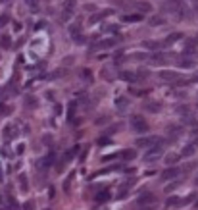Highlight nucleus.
I'll use <instances>...</instances> for the list:
<instances>
[{"label": "nucleus", "mask_w": 198, "mask_h": 210, "mask_svg": "<svg viewBox=\"0 0 198 210\" xmlns=\"http://www.w3.org/2000/svg\"><path fill=\"white\" fill-rule=\"evenodd\" d=\"M131 129H133L135 133H146L150 127H148L146 121L142 120V116H133L131 118Z\"/></svg>", "instance_id": "1"}, {"label": "nucleus", "mask_w": 198, "mask_h": 210, "mask_svg": "<svg viewBox=\"0 0 198 210\" xmlns=\"http://www.w3.org/2000/svg\"><path fill=\"white\" fill-rule=\"evenodd\" d=\"M162 152H163V143H162V145H154V147H150V149L146 150L144 160H146V162H156V160H160Z\"/></svg>", "instance_id": "2"}, {"label": "nucleus", "mask_w": 198, "mask_h": 210, "mask_svg": "<svg viewBox=\"0 0 198 210\" xmlns=\"http://www.w3.org/2000/svg\"><path fill=\"white\" fill-rule=\"evenodd\" d=\"M162 143H163L162 137H139L137 139V147H140V149H150L154 145H162Z\"/></svg>", "instance_id": "3"}, {"label": "nucleus", "mask_w": 198, "mask_h": 210, "mask_svg": "<svg viewBox=\"0 0 198 210\" xmlns=\"http://www.w3.org/2000/svg\"><path fill=\"white\" fill-rule=\"evenodd\" d=\"M179 173H181V170H179V168H167V170H163L162 179H163V181H171V179L177 178Z\"/></svg>", "instance_id": "4"}, {"label": "nucleus", "mask_w": 198, "mask_h": 210, "mask_svg": "<svg viewBox=\"0 0 198 210\" xmlns=\"http://www.w3.org/2000/svg\"><path fill=\"white\" fill-rule=\"evenodd\" d=\"M156 203V197H154L152 193H142L140 197H139V204L140 206H146V204H154Z\"/></svg>", "instance_id": "5"}, {"label": "nucleus", "mask_w": 198, "mask_h": 210, "mask_svg": "<svg viewBox=\"0 0 198 210\" xmlns=\"http://www.w3.org/2000/svg\"><path fill=\"white\" fill-rule=\"evenodd\" d=\"M144 110H148V112H152V114H158L160 110H162V104L156 102V100H148V102L144 104Z\"/></svg>", "instance_id": "6"}, {"label": "nucleus", "mask_w": 198, "mask_h": 210, "mask_svg": "<svg viewBox=\"0 0 198 210\" xmlns=\"http://www.w3.org/2000/svg\"><path fill=\"white\" fill-rule=\"evenodd\" d=\"M192 154H194V143H189V145L183 147V150H181L179 156L181 158H186V156H192Z\"/></svg>", "instance_id": "7"}, {"label": "nucleus", "mask_w": 198, "mask_h": 210, "mask_svg": "<svg viewBox=\"0 0 198 210\" xmlns=\"http://www.w3.org/2000/svg\"><path fill=\"white\" fill-rule=\"evenodd\" d=\"M160 77H162V79H166V81H173V83L179 79V75L175 73V71H162Z\"/></svg>", "instance_id": "8"}, {"label": "nucleus", "mask_w": 198, "mask_h": 210, "mask_svg": "<svg viewBox=\"0 0 198 210\" xmlns=\"http://www.w3.org/2000/svg\"><path fill=\"white\" fill-rule=\"evenodd\" d=\"M119 156H121L123 160H135L137 152H135V150H131V149H127V150H121V152H119Z\"/></svg>", "instance_id": "9"}, {"label": "nucleus", "mask_w": 198, "mask_h": 210, "mask_svg": "<svg viewBox=\"0 0 198 210\" xmlns=\"http://www.w3.org/2000/svg\"><path fill=\"white\" fill-rule=\"evenodd\" d=\"M54 158H56V154L54 152H50V154H46L45 158H42V162H40V166L42 168H46V166H52L54 164Z\"/></svg>", "instance_id": "10"}, {"label": "nucleus", "mask_w": 198, "mask_h": 210, "mask_svg": "<svg viewBox=\"0 0 198 210\" xmlns=\"http://www.w3.org/2000/svg\"><path fill=\"white\" fill-rule=\"evenodd\" d=\"M16 135H17V131H16L14 125H6V127H4V137H6V139H12V137H16Z\"/></svg>", "instance_id": "11"}, {"label": "nucleus", "mask_w": 198, "mask_h": 210, "mask_svg": "<svg viewBox=\"0 0 198 210\" xmlns=\"http://www.w3.org/2000/svg\"><path fill=\"white\" fill-rule=\"evenodd\" d=\"M185 201H183V198H179V197H169L167 198V201H166V206H177V204H183Z\"/></svg>", "instance_id": "12"}, {"label": "nucleus", "mask_w": 198, "mask_h": 210, "mask_svg": "<svg viewBox=\"0 0 198 210\" xmlns=\"http://www.w3.org/2000/svg\"><path fill=\"white\" fill-rule=\"evenodd\" d=\"M133 183V181H127L123 187H119V193H117V198H125L127 195H129V185Z\"/></svg>", "instance_id": "13"}, {"label": "nucleus", "mask_w": 198, "mask_h": 210, "mask_svg": "<svg viewBox=\"0 0 198 210\" xmlns=\"http://www.w3.org/2000/svg\"><path fill=\"white\" fill-rule=\"evenodd\" d=\"M119 77H121V79H125V81H139L137 75L131 73V71H119Z\"/></svg>", "instance_id": "14"}, {"label": "nucleus", "mask_w": 198, "mask_h": 210, "mask_svg": "<svg viewBox=\"0 0 198 210\" xmlns=\"http://www.w3.org/2000/svg\"><path fill=\"white\" fill-rule=\"evenodd\" d=\"M127 104H129V98H125V96H117V98H116V106H117L119 110L127 108Z\"/></svg>", "instance_id": "15"}, {"label": "nucleus", "mask_w": 198, "mask_h": 210, "mask_svg": "<svg viewBox=\"0 0 198 210\" xmlns=\"http://www.w3.org/2000/svg\"><path fill=\"white\" fill-rule=\"evenodd\" d=\"M167 135H169V139L179 137V135H181V127H177V125H171V127H169V131H167Z\"/></svg>", "instance_id": "16"}, {"label": "nucleus", "mask_w": 198, "mask_h": 210, "mask_svg": "<svg viewBox=\"0 0 198 210\" xmlns=\"http://www.w3.org/2000/svg\"><path fill=\"white\" fill-rule=\"evenodd\" d=\"M177 160H181L179 154H167V156H166V164H169V166H173Z\"/></svg>", "instance_id": "17"}, {"label": "nucleus", "mask_w": 198, "mask_h": 210, "mask_svg": "<svg viewBox=\"0 0 198 210\" xmlns=\"http://www.w3.org/2000/svg\"><path fill=\"white\" fill-rule=\"evenodd\" d=\"M0 45H2V48H10V45H12V39H10V35H2V39H0Z\"/></svg>", "instance_id": "18"}, {"label": "nucleus", "mask_w": 198, "mask_h": 210, "mask_svg": "<svg viewBox=\"0 0 198 210\" xmlns=\"http://www.w3.org/2000/svg\"><path fill=\"white\" fill-rule=\"evenodd\" d=\"M183 35H181V33H171V35L166 39V45H171V42H175V41H179Z\"/></svg>", "instance_id": "19"}, {"label": "nucleus", "mask_w": 198, "mask_h": 210, "mask_svg": "<svg viewBox=\"0 0 198 210\" xmlns=\"http://www.w3.org/2000/svg\"><path fill=\"white\" fill-rule=\"evenodd\" d=\"M116 42H117V39H106V41L100 42V46H102V48H110V46H114Z\"/></svg>", "instance_id": "20"}, {"label": "nucleus", "mask_w": 198, "mask_h": 210, "mask_svg": "<svg viewBox=\"0 0 198 210\" xmlns=\"http://www.w3.org/2000/svg\"><path fill=\"white\" fill-rule=\"evenodd\" d=\"M73 8H75V0H65V4H64V10L65 12H73Z\"/></svg>", "instance_id": "21"}, {"label": "nucleus", "mask_w": 198, "mask_h": 210, "mask_svg": "<svg viewBox=\"0 0 198 210\" xmlns=\"http://www.w3.org/2000/svg\"><path fill=\"white\" fill-rule=\"evenodd\" d=\"M12 112V106L10 104H0V116H8Z\"/></svg>", "instance_id": "22"}, {"label": "nucleus", "mask_w": 198, "mask_h": 210, "mask_svg": "<svg viewBox=\"0 0 198 210\" xmlns=\"http://www.w3.org/2000/svg\"><path fill=\"white\" fill-rule=\"evenodd\" d=\"M116 158H121L119 156V152H114V154H108V156H102V162H112Z\"/></svg>", "instance_id": "23"}, {"label": "nucleus", "mask_w": 198, "mask_h": 210, "mask_svg": "<svg viewBox=\"0 0 198 210\" xmlns=\"http://www.w3.org/2000/svg\"><path fill=\"white\" fill-rule=\"evenodd\" d=\"M144 46H146V48H150V50H158V48H160V45H158V42H154V41H146V42H144Z\"/></svg>", "instance_id": "24"}, {"label": "nucleus", "mask_w": 198, "mask_h": 210, "mask_svg": "<svg viewBox=\"0 0 198 210\" xmlns=\"http://www.w3.org/2000/svg\"><path fill=\"white\" fill-rule=\"evenodd\" d=\"M75 106H77V104H75V102H71V104H69V108H68V118H69V120L75 116Z\"/></svg>", "instance_id": "25"}, {"label": "nucleus", "mask_w": 198, "mask_h": 210, "mask_svg": "<svg viewBox=\"0 0 198 210\" xmlns=\"http://www.w3.org/2000/svg\"><path fill=\"white\" fill-rule=\"evenodd\" d=\"M96 198H98V201H108V198H110V193H108V191H102V193L96 195Z\"/></svg>", "instance_id": "26"}, {"label": "nucleus", "mask_w": 198, "mask_h": 210, "mask_svg": "<svg viewBox=\"0 0 198 210\" xmlns=\"http://www.w3.org/2000/svg\"><path fill=\"white\" fill-rule=\"evenodd\" d=\"M150 23H152V25H162V23H163V19H162L160 16H154V17L150 19Z\"/></svg>", "instance_id": "27"}, {"label": "nucleus", "mask_w": 198, "mask_h": 210, "mask_svg": "<svg viewBox=\"0 0 198 210\" xmlns=\"http://www.w3.org/2000/svg\"><path fill=\"white\" fill-rule=\"evenodd\" d=\"M25 104L33 108V106H35V104H37V100H35V96H27V98H25Z\"/></svg>", "instance_id": "28"}, {"label": "nucleus", "mask_w": 198, "mask_h": 210, "mask_svg": "<svg viewBox=\"0 0 198 210\" xmlns=\"http://www.w3.org/2000/svg\"><path fill=\"white\" fill-rule=\"evenodd\" d=\"M108 143H110V139H108V137H100V139H98V145H100V147H106Z\"/></svg>", "instance_id": "29"}, {"label": "nucleus", "mask_w": 198, "mask_h": 210, "mask_svg": "<svg viewBox=\"0 0 198 210\" xmlns=\"http://www.w3.org/2000/svg\"><path fill=\"white\" fill-rule=\"evenodd\" d=\"M123 19H125V21H139V19H140V16H125Z\"/></svg>", "instance_id": "30"}, {"label": "nucleus", "mask_w": 198, "mask_h": 210, "mask_svg": "<svg viewBox=\"0 0 198 210\" xmlns=\"http://www.w3.org/2000/svg\"><path fill=\"white\" fill-rule=\"evenodd\" d=\"M19 185L23 187V189H27V179L23 178V175H19Z\"/></svg>", "instance_id": "31"}, {"label": "nucleus", "mask_w": 198, "mask_h": 210, "mask_svg": "<svg viewBox=\"0 0 198 210\" xmlns=\"http://www.w3.org/2000/svg\"><path fill=\"white\" fill-rule=\"evenodd\" d=\"M139 10H142V12H146V10H150V6H148L146 2H140V4H139Z\"/></svg>", "instance_id": "32"}, {"label": "nucleus", "mask_w": 198, "mask_h": 210, "mask_svg": "<svg viewBox=\"0 0 198 210\" xmlns=\"http://www.w3.org/2000/svg\"><path fill=\"white\" fill-rule=\"evenodd\" d=\"M181 66H186V68H191V66H194L192 60H181Z\"/></svg>", "instance_id": "33"}, {"label": "nucleus", "mask_w": 198, "mask_h": 210, "mask_svg": "<svg viewBox=\"0 0 198 210\" xmlns=\"http://www.w3.org/2000/svg\"><path fill=\"white\" fill-rule=\"evenodd\" d=\"M8 23V16L4 14V16H0V25H6Z\"/></svg>", "instance_id": "34"}, {"label": "nucleus", "mask_w": 198, "mask_h": 210, "mask_svg": "<svg viewBox=\"0 0 198 210\" xmlns=\"http://www.w3.org/2000/svg\"><path fill=\"white\" fill-rule=\"evenodd\" d=\"M133 58H135V60H144L146 54H133Z\"/></svg>", "instance_id": "35"}, {"label": "nucleus", "mask_w": 198, "mask_h": 210, "mask_svg": "<svg viewBox=\"0 0 198 210\" xmlns=\"http://www.w3.org/2000/svg\"><path fill=\"white\" fill-rule=\"evenodd\" d=\"M54 112L60 114V112H62V106H60V104H56V106H54Z\"/></svg>", "instance_id": "36"}, {"label": "nucleus", "mask_w": 198, "mask_h": 210, "mask_svg": "<svg viewBox=\"0 0 198 210\" xmlns=\"http://www.w3.org/2000/svg\"><path fill=\"white\" fill-rule=\"evenodd\" d=\"M16 152H17V154H21V152H23V145H19V147L16 149Z\"/></svg>", "instance_id": "37"}, {"label": "nucleus", "mask_w": 198, "mask_h": 210, "mask_svg": "<svg viewBox=\"0 0 198 210\" xmlns=\"http://www.w3.org/2000/svg\"><path fill=\"white\" fill-rule=\"evenodd\" d=\"M25 2H27V4H31V6H35V4H37V0H25Z\"/></svg>", "instance_id": "38"}, {"label": "nucleus", "mask_w": 198, "mask_h": 210, "mask_svg": "<svg viewBox=\"0 0 198 210\" xmlns=\"http://www.w3.org/2000/svg\"><path fill=\"white\" fill-rule=\"evenodd\" d=\"M194 208H198V201H196V204H194Z\"/></svg>", "instance_id": "39"}, {"label": "nucleus", "mask_w": 198, "mask_h": 210, "mask_svg": "<svg viewBox=\"0 0 198 210\" xmlns=\"http://www.w3.org/2000/svg\"><path fill=\"white\" fill-rule=\"evenodd\" d=\"M144 210H152V208H144Z\"/></svg>", "instance_id": "40"}, {"label": "nucleus", "mask_w": 198, "mask_h": 210, "mask_svg": "<svg viewBox=\"0 0 198 210\" xmlns=\"http://www.w3.org/2000/svg\"><path fill=\"white\" fill-rule=\"evenodd\" d=\"M196 185H198V178H196Z\"/></svg>", "instance_id": "41"}, {"label": "nucleus", "mask_w": 198, "mask_h": 210, "mask_svg": "<svg viewBox=\"0 0 198 210\" xmlns=\"http://www.w3.org/2000/svg\"><path fill=\"white\" fill-rule=\"evenodd\" d=\"M196 79H198V73H196Z\"/></svg>", "instance_id": "42"}]
</instances>
